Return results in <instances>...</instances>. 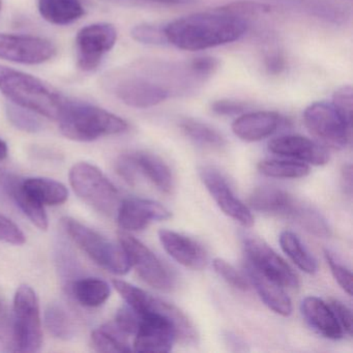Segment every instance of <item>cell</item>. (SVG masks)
I'll use <instances>...</instances> for the list:
<instances>
[{
    "label": "cell",
    "instance_id": "6da1fadb",
    "mask_svg": "<svg viewBox=\"0 0 353 353\" xmlns=\"http://www.w3.org/2000/svg\"><path fill=\"white\" fill-rule=\"evenodd\" d=\"M248 30L245 18L214 10L179 18L165 26L169 44L200 51L239 40Z\"/></svg>",
    "mask_w": 353,
    "mask_h": 353
},
{
    "label": "cell",
    "instance_id": "7a4b0ae2",
    "mask_svg": "<svg viewBox=\"0 0 353 353\" xmlns=\"http://www.w3.org/2000/svg\"><path fill=\"white\" fill-rule=\"evenodd\" d=\"M0 92L12 104L53 121H59L69 101L39 78L3 65H0Z\"/></svg>",
    "mask_w": 353,
    "mask_h": 353
},
{
    "label": "cell",
    "instance_id": "3957f363",
    "mask_svg": "<svg viewBox=\"0 0 353 353\" xmlns=\"http://www.w3.org/2000/svg\"><path fill=\"white\" fill-rule=\"evenodd\" d=\"M59 130L68 139L92 142L105 136L119 135L129 129L125 119L100 107L68 101L59 119Z\"/></svg>",
    "mask_w": 353,
    "mask_h": 353
},
{
    "label": "cell",
    "instance_id": "277c9868",
    "mask_svg": "<svg viewBox=\"0 0 353 353\" xmlns=\"http://www.w3.org/2000/svg\"><path fill=\"white\" fill-rule=\"evenodd\" d=\"M61 225L70 239L101 268L117 276H125L131 270L121 245L119 247L94 229L70 216L61 219Z\"/></svg>",
    "mask_w": 353,
    "mask_h": 353
},
{
    "label": "cell",
    "instance_id": "5b68a950",
    "mask_svg": "<svg viewBox=\"0 0 353 353\" xmlns=\"http://www.w3.org/2000/svg\"><path fill=\"white\" fill-rule=\"evenodd\" d=\"M72 189L85 203L108 216L117 214L121 203L119 190L94 165L81 162L70 170Z\"/></svg>",
    "mask_w": 353,
    "mask_h": 353
},
{
    "label": "cell",
    "instance_id": "8992f818",
    "mask_svg": "<svg viewBox=\"0 0 353 353\" xmlns=\"http://www.w3.org/2000/svg\"><path fill=\"white\" fill-rule=\"evenodd\" d=\"M13 341L15 350L34 353L43 345L40 303L34 289L20 285L14 296Z\"/></svg>",
    "mask_w": 353,
    "mask_h": 353
},
{
    "label": "cell",
    "instance_id": "52a82bcc",
    "mask_svg": "<svg viewBox=\"0 0 353 353\" xmlns=\"http://www.w3.org/2000/svg\"><path fill=\"white\" fill-rule=\"evenodd\" d=\"M107 85L119 100L133 108H150L171 96L170 90L165 84L154 77L140 75L134 69L110 76Z\"/></svg>",
    "mask_w": 353,
    "mask_h": 353
},
{
    "label": "cell",
    "instance_id": "ba28073f",
    "mask_svg": "<svg viewBox=\"0 0 353 353\" xmlns=\"http://www.w3.org/2000/svg\"><path fill=\"white\" fill-rule=\"evenodd\" d=\"M303 121L310 133L325 145L342 150L348 144L351 125L332 103L316 102L310 105L303 113Z\"/></svg>",
    "mask_w": 353,
    "mask_h": 353
},
{
    "label": "cell",
    "instance_id": "9c48e42d",
    "mask_svg": "<svg viewBox=\"0 0 353 353\" xmlns=\"http://www.w3.org/2000/svg\"><path fill=\"white\" fill-rule=\"evenodd\" d=\"M119 243L140 278L154 289L169 291L174 286V279L168 268L146 247L127 231L119 232Z\"/></svg>",
    "mask_w": 353,
    "mask_h": 353
},
{
    "label": "cell",
    "instance_id": "30bf717a",
    "mask_svg": "<svg viewBox=\"0 0 353 353\" xmlns=\"http://www.w3.org/2000/svg\"><path fill=\"white\" fill-rule=\"evenodd\" d=\"M117 40V32L112 24L96 23L82 28L76 38L78 67L84 72L98 69Z\"/></svg>",
    "mask_w": 353,
    "mask_h": 353
},
{
    "label": "cell",
    "instance_id": "8fae6325",
    "mask_svg": "<svg viewBox=\"0 0 353 353\" xmlns=\"http://www.w3.org/2000/svg\"><path fill=\"white\" fill-rule=\"evenodd\" d=\"M57 54L51 41L40 37L0 34V59L23 65H40Z\"/></svg>",
    "mask_w": 353,
    "mask_h": 353
},
{
    "label": "cell",
    "instance_id": "7c38bea8",
    "mask_svg": "<svg viewBox=\"0 0 353 353\" xmlns=\"http://www.w3.org/2000/svg\"><path fill=\"white\" fill-rule=\"evenodd\" d=\"M243 248L247 261L264 276L276 281L283 287H299V278L292 268L268 243L258 237H248Z\"/></svg>",
    "mask_w": 353,
    "mask_h": 353
},
{
    "label": "cell",
    "instance_id": "4fadbf2b",
    "mask_svg": "<svg viewBox=\"0 0 353 353\" xmlns=\"http://www.w3.org/2000/svg\"><path fill=\"white\" fill-rule=\"evenodd\" d=\"M199 176L212 195V199L225 214L243 227L253 226L254 218L251 210L235 195L228 181L220 171L214 167L203 166L199 169Z\"/></svg>",
    "mask_w": 353,
    "mask_h": 353
},
{
    "label": "cell",
    "instance_id": "5bb4252c",
    "mask_svg": "<svg viewBox=\"0 0 353 353\" xmlns=\"http://www.w3.org/2000/svg\"><path fill=\"white\" fill-rule=\"evenodd\" d=\"M171 212L154 200L128 198L121 200L117 210V223L125 231H140L157 221L171 218Z\"/></svg>",
    "mask_w": 353,
    "mask_h": 353
},
{
    "label": "cell",
    "instance_id": "9a60e30c",
    "mask_svg": "<svg viewBox=\"0 0 353 353\" xmlns=\"http://www.w3.org/2000/svg\"><path fill=\"white\" fill-rule=\"evenodd\" d=\"M268 150L278 156L295 159L314 166H322L330 161V154L326 148L309 138L299 135L274 138L268 143Z\"/></svg>",
    "mask_w": 353,
    "mask_h": 353
},
{
    "label": "cell",
    "instance_id": "2e32d148",
    "mask_svg": "<svg viewBox=\"0 0 353 353\" xmlns=\"http://www.w3.org/2000/svg\"><path fill=\"white\" fill-rule=\"evenodd\" d=\"M162 247L169 256L185 268L200 270L208 263V254L200 243L172 230L159 231Z\"/></svg>",
    "mask_w": 353,
    "mask_h": 353
},
{
    "label": "cell",
    "instance_id": "e0dca14e",
    "mask_svg": "<svg viewBox=\"0 0 353 353\" xmlns=\"http://www.w3.org/2000/svg\"><path fill=\"white\" fill-rule=\"evenodd\" d=\"M282 117L274 111H256L239 115L232 123L236 137L247 142H257L278 131Z\"/></svg>",
    "mask_w": 353,
    "mask_h": 353
},
{
    "label": "cell",
    "instance_id": "ac0fdd59",
    "mask_svg": "<svg viewBox=\"0 0 353 353\" xmlns=\"http://www.w3.org/2000/svg\"><path fill=\"white\" fill-rule=\"evenodd\" d=\"M301 200L284 190L274 187H260L250 196V205L257 212L291 220Z\"/></svg>",
    "mask_w": 353,
    "mask_h": 353
},
{
    "label": "cell",
    "instance_id": "d6986e66",
    "mask_svg": "<svg viewBox=\"0 0 353 353\" xmlns=\"http://www.w3.org/2000/svg\"><path fill=\"white\" fill-rule=\"evenodd\" d=\"M245 268L249 282L253 285L262 301L279 315L284 317L290 315L292 313V303L285 292L284 287L276 281L264 276L248 261L245 262Z\"/></svg>",
    "mask_w": 353,
    "mask_h": 353
},
{
    "label": "cell",
    "instance_id": "ffe728a7",
    "mask_svg": "<svg viewBox=\"0 0 353 353\" xmlns=\"http://www.w3.org/2000/svg\"><path fill=\"white\" fill-rule=\"evenodd\" d=\"M301 310L307 323L322 336L330 340H339L344 336L332 307L319 297H305L301 301Z\"/></svg>",
    "mask_w": 353,
    "mask_h": 353
},
{
    "label": "cell",
    "instance_id": "44dd1931",
    "mask_svg": "<svg viewBox=\"0 0 353 353\" xmlns=\"http://www.w3.org/2000/svg\"><path fill=\"white\" fill-rule=\"evenodd\" d=\"M130 154L138 173H142L162 193L169 194L172 191V172L160 157L148 152H130Z\"/></svg>",
    "mask_w": 353,
    "mask_h": 353
},
{
    "label": "cell",
    "instance_id": "7402d4cb",
    "mask_svg": "<svg viewBox=\"0 0 353 353\" xmlns=\"http://www.w3.org/2000/svg\"><path fill=\"white\" fill-rule=\"evenodd\" d=\"M21 183L24 190L44 206L61 205L69 198L67 187L54 179L28 177Z\"/></svg>",
    "mask_w": 353,
    "mask_h": 353
},
{
    "label": "cell",
    "instance_id": "603a6c76",
    "mask_svg": "<svg viewBox=\"0 0 353 353\" xmlns=\"http://www.w3.org/2000/svg\"><path fill=\"white\" fill-rule=\"evenodd\" d=\"M6 189L15 201L16 205L22 212L30 219V222L38 227L40 230L46 231L49 227L48 216H47L45 206L39 203L22 187L21 181L7 177Z\"/></svg>",
    "mask_w": 353,
    "mask_h": 353
},
{
    "label": "cell",
    "instance_id": "cb8c5ba5",
    "mask_svg": "<svg viewBox=\"0 0 353 353\" xmlns=\"http://www.w3.org/2000/svg\"><path fill=\"white\" fill-rule=\"evenodd\" d=\"M41 16L54 26H69L84 15L81 0H39Z\"/></svg>",
    "mask_w": 353,
    "mask_h": 353
},
{
    "label": "cell",
    "instance_id": "d4e9b609",
    "mask_svg": "<svg viewBox=\"0 0 353 353\" xmlns=\"http://www.w3.org/2000/svg\"><path fill=\"white\" fill-rule=\"evenodd\" d=\"M76 301L86 307H98L110 297L111 289L108 283L99 278H80L70 284Z\"/></svg>",
    "mask_w": 353,
    "mask_h": 353
},
{
    "label": "cell",
    "instance_id": "484cf974",
    "mask_svg": "<svg viewBox=\"0 0 353 353\" xmlns=\"http://www.w3.org/2000/svg\"><path fill=\"white\" fill-rule=\"evenodd\" d=\"M90 343L98 352H130L128 336L123 334L114 322L107 323L92 332Z\"/></svg>",
    "mask_w": 353,
    "mask_h": 353
},
{
    "label": "cell",
    "instance_id": "4316f807",
    "mask_svg": "<svg viewBox=\"0 0 353 353\" xmlns=\"http://www.w3.org/2000/svg\"><path fill=\"white\" fill-rule=\"evenodd\" d=\"M280 245L284 253L292 260L293 263L307 274H314L317 270V261L307 251L301 239L291 231H284L280 235Z\"/></svg>",
    "mask_w": 353,
    "mask_h": 353
},
{
    "label": "cell",
    "instance_id": "83f0119b",
    "mask_svg": "<svg viewBox=\"0 0 353 353\" xmlns=\"http://www.w3.org/2000/svg\"><path fill=\"white\" fill-rule=\"evenodd\" d=\"M179 128L192 141L204 148L220 150L226 144L225 138L216 129L195 119H183L179 123Z\"/></svg>",
    "mask_w": 353,
    "mask_h": 353
},
{
    "label": "cell",
    "instance_id": "f1b7e54d",
    "mask_svg": "<svg viewBox=\"0 0 353 353\" xmlns=\"http://www.w3.org/2000/svg\"><path fill=\"white\" fill-rule=\"evenodd\" d=\"M258 170L265 176L272 179H303L310 173L305 163L292 160H264L258 164Z\"/></svg>",
    "mask_w": 353,
    "mask_h": 353
},
{
    "label": "cell",
    "instance_id": "f546056e",
    "mask_svg": "<svg viewBox=\"0 0 353 353\" xmlns=\"http://www.w3.org/2000/svg\"><path fill=\"white\" fill-rule=\"evenodd\" d=\"M44 317L45 325L54 338L61 340L73 338L75 325L71 316L63 305L57 303H50L45 311Z\"/></svg>",
    "mask_w": 353,
    "mask_h": 353
},
{
    "label": "cell",
    "instance_id": "4dcf8cb0",
    "mask_svg": "<svg viewBox=\"0 0 353 353\" xmlns=\"http://www.w3.org/2000/svg\"><path fill=\"white\" fill-rule=\"evenodd\" d=\"M112 284L115 290L121 294L127 305L131 309H133L136 313L139 314L141 317L150 313L152 301L154 299V297L152 296L150 293L146 292L143 289L138 288V287L130 284V283L125 282L123 280H117V279L113 280Z\"/></svg>",
    "mask_w": 353,
    "mask_h": 353
},
{
    "label": "cell",
    "instance_id": "1f68e13d",
    "mask_svg": "<svg viewBox=\"0 0 353 353\" xmlns=\"http://www.w3.org/2000/svg\"><path fill=\"white\" fill-rule=\"evenodd\" d=\"M6 111L10 123L20 131L38 133L43 129L42 123L32 111L14 104L8 105Z\"/></svg>",
    "mask_w": 353,
    "mask_h": 353
},
{
    "label": "cell",
    "instance_id": "d6a6232c",
    "mask_svg": "<svg viewBox=\"0 0 353 353\" xmlns=\"http://www.w3.org/2000/svg\"><path fill=\"white\" fill-rule=\"evenodd\" d=\"M132 38L136 42L152 46H163L168 44L165 26L158 24L143 23L136 26L131 32Z\"/></svg>",
    "mask_w": 353,
    "mask_h": 353
},
{
    "label": "cell",
    "instance_id": "836d02e7",
    "mask_svg": "<svg viewBox=\"0 0 353 353\" xmlns=\"http://www.w3.org/2000/svg\"><path fill=\"white\" fill-rule=\"evenodd\" d=\"M214 272L231 286L241 291H247L250 289V282L241 272H239L234 266L231 265L224 259L216 258L212 262Z\"/></svg>",
    "mask_w": 353,
    "mask_h": 353
},
{
    "label": "cell",
    "instance_id": "e575fe53",
    "mask_svg": "<svg viewBox=\"0 0 353 353\" xmlns=\"http://www.w3.org/2000/svg\"><path fill=\"white\" fill-rule=\"evenodd\" d=\"M326 262L336 282L348 295H352V274L350 270L339 261L338 258L330 250H324Z\"/></svg>",
    "mask_w": 353,
    "mask_h": 353
},
{
    "label": "cell",
    "instance_id": "d590c367",
    "mask_svg": "<svg viewBox=\"0 0 353 353\" xmlns=\"http://www.w3.org/2000/svg\"><path fill=\"white\" fill-rule=\"evenodd\" d=\"M216 10L224 12V13L231 14V15L245 18V16L247 17V16L270 13L272 7L264 5V3H255V1H235V3L223 6V7L218 8Z\"/></svg>",
    "mask_w": 353,
    "mask_h": 353
},
{
    "label": "cell",
    "instance_id": "8d00e7d4",
    "mask_svg": "<svg viewBox=\"0 0 353 353\" xmlns=\"http://www.w3.org/2000/svg\"><path fill=\"white\" fill-rule=\"evenodd\" d=\"M332 105L349 125H352L353 90L350 85L342 86L334 92Z\"/></svg>",
    "mask_w": 353,
    "mask_h": 353
},
{
    "label": "cell",
    "instance_id": "74e56055",
    "mask_svg": "<svg viewBox=\"0 0 353 353\" xmlns=\"http://www.w3.org/2000/svg\"><path fill=\"white\" fill-rule=\"evenodd\" d=\"M141 319L142 317L139 314L136 313L133 309L127 305V307H121L117 311L114 324L123 334L130 336V334H136L138 328H139Z\"/></svg>",
    "mask_w": 353,
    "mask_h": 353
},
{
    "label": "cell",
    "instance_id": "f35d334b",
    "mask_svg": "<svg viewBox=\"0 0 353 353\" xmlns=\"http://www.w3.org/2000/svg\"><path fill=\"white\" fill-rule=\"evenodd\" d=\"M0 241L14 245H21L26 241L23 231L3 214H0Z\"/></svg>",
    "mask_w": 353,
    "mask_h": 353
},
{
    "label": "cell",
    "instance_id": "ab89813d",
    "mask_svg": "<svg viewBox=\"0 0 353 353\" xmlns=\"http://www.w3.org/2000/svg\"><path fill=\"white\" fill-rule=\"evenodd\" d=\"M219 61L214 57H201L194 59L190 63L189 69L197 79L210 77L219 68Z\"/></svg>",
    "mask_w": 353,
    "mask_h": 353
},
{
    "label": "cell",
    "instance_id": "60d3db41",
    "mask_svg": "<svg viewBox=\"0 0 353 353\" xmlns=\"http://www.w3.org/2000/svg\"><path fill=\"white\" fill-rule=\"evenodd\" d=\"M249 108L247 103L234 100H219L212 104V110L216 114L224 117L241 115Z\"/></svg>",
    "mask_w": 353,
    "mask_h": 353
},
{
    "label": "cell",
    "instance_id": "b9f144b4",
    "mask_svg": "<svg viewBox=\"0 0 353 353\" xmlns=\"http://www.w3.org/2000/svg\"><path fill=\"white\" fill-rule=\"evenodd\" d=\"M330 307L334 311L339 323L342 326L345 334L351 336L352 334V313L351 310L347 307L342 301L332 299L330 303Z\"/></svg>",
    "mask_w": 353,
    "mask_h": 353
},
{
    "label": "cell",
    "instance_id": "7bdbcfd3",
    "mask_svg": "<svg viewBox=\"0 0 353 353\" xmlns=\"http://www.w3.org/2000/svg\"><path fill=\"white\" fill-rule=\"evenodd\" d=\"M264 65H265V69L268 70V73L278 75L284 71L286 63H285L284 57L281 53L272 52L266 55Z\"/></svg>",
    "mask_w": 353,
    "mask_h": 353
},
{
    "label": "cell",
    "instance_id": "ee69618b",
    "mask_svg": "<svg viewBox=\"0 0 353 353\" xmlns=\"http://www.w3.org/2000/svg\"><path fill=\"white\" fill-rule=\"evenodd\" d=\"M341 183L343 190L347 195H352V166L351 164L345 165L341 172Z\"/></svg>",
    "mask_w": 353,
    "mask_h": 353
},
{
    "label": "cell",
    "instance_id": "f6af8a7d",
    "mask_svg": "<svg viewBox=\"0 0 353 353\" xmlns=\"http://www.w3.org/2000/svg\"><path fill=\"white\" fill-rule=\"evenodd\" d=\"M9 156V148L3 139H0V161H3Z\"/></svg>",
    "mask_w": 353,
    "mask_h": 353
},
{
    "label": "cell",
    "instance_id": "bcb514c9",
    "mask_svg": "<svg viewBox=\"0 0 353 353\" xmlns=\"http://www.w3.org/2000/svg\"><path fill=\"white\" fill-rule=\"evenodd\" d=\"M3 312V307H1V303H0V314Z\"/></svg>",
    "mask_w": 353,
    "mask_h": 353
},
{
    "label": "cell",
    "instance_id": "7dc6e473",
    "mask_svg": "<svg viewBox=\"0 0 353 353\" xmlns=\"http://www.w3.org/2000/svg\"><path fill=\"white\" fill-rule=\"evenodd\" d=\"M1 8H3V5H1V0H0V12H1Z\"/></svg>",
    "mask_w": 353,
    "mask_h": 353
},
{
    "label": "cell",
    "instance_id": "c3c4849f",
    "mask_svg": "<svg viewBox=\"0 0 353 353\" xmlns=\"http://www.w3.org/2000/svg\"><path fill=\"white\" fill-rule=\"evenodd\" d=\"M148 1H152V3H154V0H148Z\"/></svg>",
    "mask_w": 353,
    "mask_h": 353
}]
</instances>
